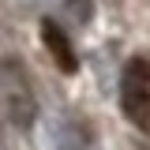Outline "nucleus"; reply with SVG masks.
Masks as SVG:
<instances>
[{
	"label": "nucleus",
	"mask_w": 150,
	"mask_h": 150,
	"mask_svg": "<svg viewBox=\"0 0 150 150\" xmlns=\"http://www.w3.org/2000/svg\"><path fill=\"white\" fill-rule=\"evenodd\" d=\"M71 4L79 8V19H86V15H90V8H86V0H71Z\"/></svg>",
	"instance_id": "obj_4"
},
{
	"label": "nucleus",
	"mask_w": 150,
	"mask_h": 150,
	"mask_svg": "<svg viewBox=\"0 0 150 150\" xmlns=\"http://www.w3.org/2000/svg\"><path fill=\"white\" fill-rule=\"evenodd\" d=\"M41 41H45V49H49V56H53V64H56L64 75H75V71H79V56H75L71 38L64 34L53 19H41Z\"/></svg>",
	"instance_id": "obj_3"
},
{
	"label": "nucleus",
	"mask_w": 150,
	"mask_h": 150,
	"mask_svg": "<svg viewBox=\"0 0 150 150\" xmlns=\"http://www.w3.org/2000/svg\"><path fill=\"white\" fill-rule=\"evenodd\" d=\"M0 101H4V112L15 128H30L38 116V101L34 90H30V79L23 71L19 60H0Z\"/></svg>",
	"instance_id": "obj_2"
},
{
	"label": "nucleus",
	"mask_w": 150,
	"mask_h": 150,
	"mask_svg": "<svg viewBox=\"0 0 150 150\" xmlns=\"http://www.w3.org/2000/svg\"><path fill=\"white\" fill-rule=\"evenodd\" d=\"M120 112L150 135V60L131 56L120 71Z\"/></svg>",
	"instance_id": "obj_1"
}]
</instances>
